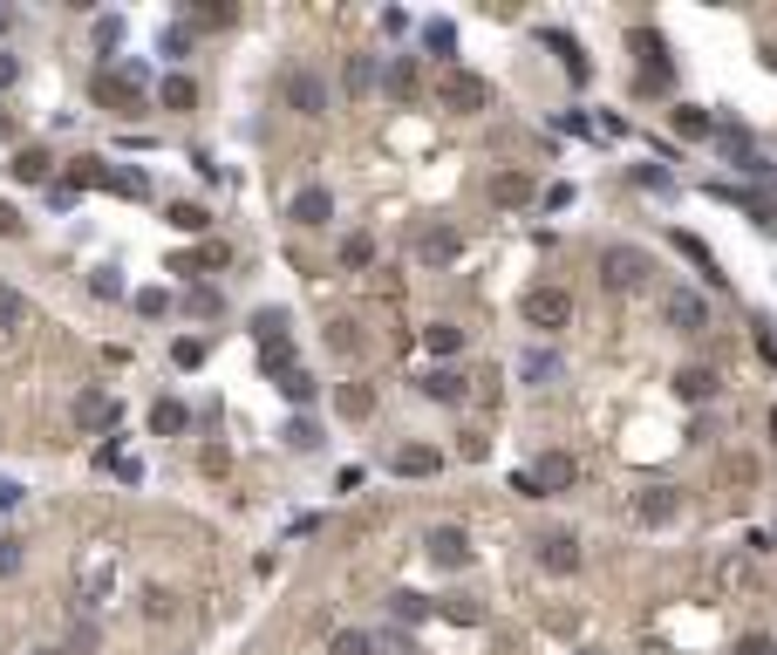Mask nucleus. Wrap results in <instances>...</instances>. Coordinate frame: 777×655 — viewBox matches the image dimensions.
Segmentation results:
<instances>
[{"label":"nucleus","mask_w":777,"mask_h":655,"mask_svg":"<svg viewBox=\"0 0 777 655\" xmlns=\"http://www.w3.org/2000/svg\"><path fill=\"white\" fill-rule=\"evenodd\" d=\"M518 321L539 328V335H559V328H574V294H566V287H532V294H518Z\"/></svg>","instance_id":"1"},{"label":"nucleus","mask_w":777,"mask_h":655,"mask_svg":"<svg viewBox=\"0 0 777 655\" xmlns=\"http://www.w3.org/2000/svg\"><path fill=\"white\" fill-rule=\"evenodd\" d=\"M648 273H655V267H648L641 246H607V254H601V281H607L614 294H641Z\"/></svg>","instance_id":"2"},{"label":"nucleus","mask_w":777,"mask_h":655,"mask_svg":"<svg viewBox=\"0 0 777 655\" xmlns=\"http://www.w3.org/2000/svg\"><path fill=\"white\" fill-rule=\"evenodd\" d=\"M96 103H102V110H116V116L144 110V69H137V62H130V69H116V75L102 69V75H96Z\"/></svg>","instance_id":"3"},{"label":"nucleus","mask_w":777,"mask_h":655,"mask_svg":"<svg viewBox=\"0 0 777 655\" xmlns=\"http://www.w3.org/2000/svg\"><path fill=\"white\" fill-rule=\"evenodd\" d=\"M457 254H464V233H457L451 219H430L423 233H417V260H423V267H451Z\"/></svg>","instance_id":"4"},{"label":"nucleus","mask_w":777,"mask_h":655,"mask_svg":"<svg viewBox=\"0 0 777 655\" xmlns=\"http://www.w3.org/2000/svg\"><path fill=\"white\" fill-rule=\"evenodd\" d=\"M287 110L300 116H328V83L314 69H287Z\"/></svg>","instance_id":"5"},{"label":"nucleus","mask_w":777,"mask_h":655,"mask_svg":"<svg viewBox=\"0 0 777 655\" xmlns=\"http://www.w3.org/2000/svg\"><path fill=\"white\" fill-rule=\"evenodd\" d=\"M444 103L471 116V110L491 103V83H484V75H471V69H451V75H444Z\"/></svg>","instance_id":"6"},{"label":"nucleus","mask_w":777,"mask_h":655,"mask_svg":"<svg viewBox=\"0 0 777 655\" xmlns=\"http://www.w3.org/2000/svg\"><path fill=\"white\" fill-rule=\"evenodd\" d=\"M634 519H641V526L682 519V492H676V485H648V492H634Z\"/></svg>","instance_id":"7"},{"label":"nucleus","mask_w":777,"mask_h":655,"mask_svg":"<svg viewBox=\"0 0 777 655\" xmlns=\"http://www.w3.org/2000/svg\"><path fill=\"white\" fill-rule=\"evenodd\" d=\"M526 478H532V492H539V498H553V492H574V458H566V450H546V458H539Z\"/></svg>","instance_id":"8"},{"label":"nucleus","mask_w":777,"mask_h":655,"mask_svg":"<svg viewBox=\"0 0 777 655\" xmlns=\"http://www.w3.org/2000/svg\"><path fill=\"white\" fill-rule=\"evenodd\" d=\"M423 553L436 567H464V560H471V533H464V526H436V533L423 540Z\"/></svg>","instance_id":"9"},{"label":"nucleus","mask_w":777,"mask_h":655,"mask_svg":"<svg viewBox=\"0 0 777 655\" xmlns=\"http://www.w3.org/2000/svg\"><path fill=\"white\" fill-rule=\"evenodd\" d=\"M539 567L546 573H580V540L574 533H539Z\"/></svg>","instance_id":"10"},{"label":"nucleus","mask_w":777,"mask_h":655,"mask_svg":"<svg viewBox=\"0 0 777 655\" xmlns=\"http://www.w3.org/2000/svg\"><path fill=\"white\" fill-rule=\"evenodd\" d=\"M75 423H83V431H116V396L110 390H83L75 396Z\"/></svg>","instance_id":"11"},{"label":"nucleus","mask_w":777,"mask_h":655,"mask_svg":"<svg viewBox=\"0 0 777 655\" xmlns=\"http://www.w3.org/2000/svg\"><path fill=\"white\" fill-rule=\"evenodd\" d=\"M334 219V191L328 185H300L294 191V225H328Z\"/></svg>","instance_id":"12"},{"label":"nucleus","mask_w":777,"mask_h":655,"mask_svg":"<svg viewBox=\"0 0 777 655\" xmlns=\"http://www.w3.org/2000/svg\"><path fill=\"white\" fill-rule=\"evenodd\" d=\"M634 55H641L648 89H662V83H668V55H662V35H655V28H634Z\"/></svg>","instance_id":"13"},{"label":"nucleus","mask_w":777,"mask_h":655,"mask_svg":"<svg viewBox=\"0 0 777 655\" xmlns=\"http://www.w3.org/2000/svg\"><path fill=\"white\" fill-rule=\"evenodd\" d=\"M716 390H723V375H716V369H703V362L676 369V396H682V403H710Z\"/></svg>","instance_id":"14"},{"label":"nucleus","mask_w":777,"mask_h":655,"mask_svg":"<svg viewBox=\"0 0 777 655\" xmlns=\"http://www.w3.org/2000/svg\"><path fill=\"white\" fill-rule=\"evenodd\" d=\"M668 321H676L682 335H703V328H710V308H703V294H668Z\"/></svg>","instance_id":"15"},{"label":"nucleus","mask_w":777,"mask_h":655,"mask_svg":"<svg viewBox=\"0 0 777 655\" xmlns=\"http://www.w3.org/2000/svg\"><path fill=\"white\" fill-rule=\"evenodd\" d=\"M388 615H396L403 628H417V621H430V615H436V601H430V594H417V588H403V594H388Z\"/></svg>","instance_id":"16"},{"label":"nucleus","mask_w":777,"mask_h":655,"mask_svg":"<svg viewBox=\"0 0 777 655\" xmlns=\"http://www.w3.org/2000/svg\"><path fill=\"white\" fill-rule=\"evenodd\" d=\"M334 410H342L348 423H361V417L375 410V390L369 383H342V390H334Z\"/></svg>","instance_id":"17"},{"label":"nucleus","mask_w":777,"mask_h":655,"mask_svg":"<svg viewBox=\"0 0 777 655\" xmlns=\"http://www.w3.org/2000/svg\"><path fill=\"white\" fill-rule=\"evenodd\" d=\"M436 465H444V458H436L430 444H403V450H396V478H430Z\"/></svg>","instance_id":"18"},{"label":"nucleus","mask_w":777,"mask_h":655,"mask_svg":"<svg viewBox=\"0 0 777 655\" xmlns=\"http://www.w3.org/2000/svg\"><path fill=\"white\" fill-rule=\"evenodd\" d=\"M491 198H498V206H526L532 178H526V171H498V178H491Z\"/></svg>","instance_id":"19"},{"label":"nucleus","mask_w":777,"mask_h":655,"mask_svg":"<svg viewBox=\"0 0 777 655\" xmlns=\"http://www.w3.org/2000/svg\"><path fill=\"white\" fill-rule=\"evenodd\" d=\"M158 103H164V110H192V103H198V83H192V75H164V83H158Z\"/></svg>","instance_id":"20"},{"label":"nucleus","mask_w":777,"mask_h":655,"mask_svg":"<svg viewBox=\"0 0 777 655\" xmlns=\"http://www.w3.org/2000/svg\"><path fill=\"white\" fill-rule=\"evenodd\" d=\"M185 423H192V417H185V403H177V396H164L158 410H150V431H158V437H177Z\"/></svg>","instance_id":"21"},{"label":"nucleus","mask_w":777,"mask_h":655,"mask_svg":"<svg viewBox=\"0 0 777 655\" xmlns=\"http://www.w3.org/2000/svg\"><path fill=\"white\" fill-rule=\"evenodd\" d=\"M21 321H28V294H21V287H0V335H14Z\"/></svg>","instance_id":"22"},{"label":"nucleus","mask_w":777,"mask_h":655,"mask_svg":"<svg viewBox=\"0 0 777 655\" xmlns=\"http://www.w3.org/2000/svg\"><path fill=\"white\" fill-rule=\"evenodd\" d=\"M382 83H388V96H396V103H409V96H417V62H388V75H382Z\"/></svg>","instance_id":"23"},{"label":"nucleus","mask_w":777,"mask_h":655,"mask_svg":"<svg viewBox=\"0 0 777 655\" xmlns=\"http://www.w3.org/2000/svg\"><path fill=\"white\" fill-rule=\"evenodd\" d=\"M342 83H348V96H369V89H375V55H348Z\"/></svg>","instance_id":"24"},{"label":"nucleus","mask_w":777,"mask_h":655,"mask_svg":"<svg viewBox=\"0 0 777 655\" xmlns=\"http://www.w3.org/2000/svg\"><path fill=\"white\" fill-rule=\"evenodd\" d=\"M423 396H430V403H457V396H464V375H457V369L423 375Z\"/></svg>","instance_id":"25"},{"label":"nucleus","mask_w":777,"mask_h":655,"mask_svg":"<svg viewBox=\"0 0 777 655\" xmlns=\"http://www.w3.org/2000/svg\"><path fill=\"white\" fill-rule=\"evenodd\" d=\"M423 342H430V356H457V348H464V328H457V321H430Z\"/></svg>","instance_id":"26"},{"label":"nucleus","mask_w":777,"mask_h":655,"mask_svg":"<svg viewBox=\"0 0 777 655\" xmlns=\"http://www.w3.org/2000/svg\"><path fill=\"white\" fill-rule=\"evenodd\" d=\"M252 335H259V348L287 342V314H280V308H267V314H252Z\"/></svg>","instance_id":"27"},{"label":"nucleus","mask_w":777,"mask_h":655,"mask_svg":"<svg viewBox=\"0 0 777 655\" xmlns=\"http://www.w3.org/2000/svg\"><path fill=\"white\" fill-rule=\"evenodd\" d=\"M314 375H307V369H287V375H280V396H287V403H314Z\"/></svg>","instance_id":"28"},{"label":"nucleus","mask_w":777,"mask_h":655,"mask_svg":"<svg viewBox=\"0 0 777 655\" xmlns=\"http://www.w3.org/2000/svg\"><path fill=\"white\" fill-rule=\"evenodd\" d=\"M436 615H444V621H464V628H478V621H484V608H478V601H464V594L436 601Z\"/></svg>","instance_id":"29"},{"label":"nucleus","mask_w":777,"mask_h":655,"mask_svg":"<svg viewBox=\"0 0 777 655\" xmlns=\"http://www.w3.org/2000/svg\"><path fill=\"white\" fill-rule=\"evenodd\" d=\"M14 178H21V185H41V178H48V150H21V158H14Z\"/></svg>","instance_id":"30"},{"label":"nucleus","mask_w":777,"mask_h":655,"mask_svg":"<svg viewBox=\"0 0 777 655\" xmlns=\"http://www.w3.org/2000/svg\"><path fill=\"white\" fill-rule=\"evenodd\" d=\"M219 308H225V300H219V287H192V294H185V314H198V321H212Z\"/></svg>","instance_id":"31"},{"label":"nucleus","mask_w":777,"mask_h":655,"mask_svg":"<svg viewBox=\"0 0 777 655\" xmlns=\"http://www.w3.org/2000/svg\"><path fill=\"white\" fill-rule=\"evenodd\" d=\"M553 48H559V62H566V75H574V83H587V55H580V41H566V35H553Z\"/></svg>","instance_id":"32"},{"label":"nucleus","mask_w":777,"mask_h":655,"mask_svg":"<svg viewBox=\"0 0 777 655\" xmlns=\"http://www.w3.org/2000/svg\"><path fill=\"white\" fill-rule=\"evenodd\" d=\"M287 444H294V450H321V423H314V417H294V423H287Z\"/></svg>","instance_id":"33"},{"label":"nucleus","mask_w":777,"mask_h":655,"mask_svg":"<svg viewBox=\"0 0 777 655\" xmlns=\"http://www.w3.org/2000/svg\"><path fill=\"white\" fill-rule=\"evenodd\" d=\"M144 615H150V621H171V615H177V594H171V588H144Z\"/></svg>","instance_id":"34"},{"label":"nucleus","mask_w":777,"mask_h":655,"mask_svg":"<svg viewBox=\"0 0 777 655\" xmlns=\"http://www.w3.org/2000/svg\"><path fill=\"white\" fill-rule=\"evenodd\" d=\"M676 137H710V110L682 103V110H676Z\"/></svg>","instance_id":"35"},{"label":"nucleus","mask_w":777,"mask_h":655,"mask_svg":"<svg viewBox=\"0 0 777 655\" xmlns=\"http://www.w3.org/2000/svg\"><path fill=\"white\" fill-rule=\"evenodd\" d=\"M369 655H417V642L403 628H388V635H369Z\"/></svg>","instance_id":"36"},{"label":"nucleus","mask_w":777,"mask_h":655,"mask_svg":"<svg viewBox=\"0 0 777 655\" xmlns=\"http://www.w3.org/2000/svg\"><path fill=\"white\" fill-rule=\"evenodd\" d=\"M328 348H334V356H355V348H361V328H355V321H334V328H328Z\"/></svg>","instance_id":"37"},{"label":"nucleus","mask_w":777,"mask_h":655,"mask_svg":"<svg viewBox=\"0 0 777 655\" xmlns=\"http://www.w3.org/2000/svg\"><path fill=\"white\" fill-rule=\"evenodd\" d=\"M328 655H369V628H342V635L328 642Z\"/></svg>","instance_id":"38"},{"label":"nucleus","mask_w":777,"mask_h":655,"mask_svg":"<svg viewBox=\"0 0 777 655\" xmlns=\"http://www.w3.org/2000/svg\"><path fill=\"white\" fill-rule=\"evenodd\" d=\"M102 185H110V191H123V198H144V191H150V178H144V171H110Z\"/></svg>","instance_id":"39"},{"label":"nucleus","mask_w":777,"mask_h":655,"mask_svg":"<svg viewBox=\"0 0 777 655\" xmlns=\"http://www.w3.org/2000/svg\"><path fill=\"white\" fill-rule=\"evenodd\" d=\"M369 260H375V239H369V233L342 239V267H369Z\"/></svg>","instance_id":"40"},{"label":"nucleus","mask_w":777,"mask_h":655,"mask_svg":"<svg viewBox=\"0 0 777 655\" xmlns=\"http://www.w3.org/2000/svg\"><path fill=\"white\" fill-rule=\"evenodd\" d=\"M423 41H430V55H451V48H457V28H451V21H430Z\"/></svg>","instance_id":"41"},{"label":"nucleus","mask_w":777,"mask_h":655,"mask_svg":"<svg viewBox=\"0 0 777 655\" xmlns=\"http://www.w3.org/2000/svg\"><path fill=\"white\" fill-rule=\"evenodd\" d=\"M192 28H232V8L212 0V8H192Z\"/></svg>","instance_id":"42"},{"label":"nucleus","mask_w":777,"mask_h":655,"mask_svg":"<svg viewBox=\"0 0 777 655\" xmlns=\"http://www.w3.org/2000/svg\"><path fill=\"white\" fill-rule=\"evenodd\" d=\"M171 225H177V233H205L212 219H205V206H171Z\"/></svg>","instance_id":"43"},{"label":"nucleus","mask_w":777,"mask_h":655,"mask_svg":"<svg viewBox=\"0 0 777 655\" xmlns=\"http://www.w3.org/2000/svg\"><path fill=\"white\" fill-rule=\"evenodd\" d=\"M89 648H96V621H75V628H69V648H62V655H89Z\"/></svg>","instance_id":"44"},{"label":"nucleus","mask_w":777,"mask_h":655,"mask_svg":"<svg viewBox=\"0 0 777 655\" xmlns=\"http://www.w3.org/2000/svg\"><path fill=\"white\" fill-rule=\"evenodd\" d=\"M171 356H177V369H198V362H205V342H192V335H185V342L171 348Z\"/></svg>","instance_id":"45"},{"label":"nucleus","mask_w":777,"mask_h":655,"mask_svg":"<svg viewBox=\"0 0 777 655\" xmlns=\"http://www.w3.org/2000/svg\"><path fill=\"white\" fill-rule=\"evenodd\" d=\"M164 308H171L164 287H144V294H137V314H164Z\"/></svg>","instance_id":"46"},{"label":"nucleus","mask_w":777,"mask_h":655,"mask_svg":"<svg viewBox=\"0 0 777 655\" xmlns=\"http://www.w3.org/2000/svg\"><path fill=\"white\" fill-rule=\"evenodd\" d=\"M21 567V540H0V573H14Z\"/></svg>","instance_id":"47"},{"label":"nucleus","mask_w":777,"mask_h":655,"mask_svg":"<svg viewBox=\"0 0 777 655\" xmlns=\"http://www.w3.org/2000/svg\"><path fill=\"white\" fill-rule=\"evenodd\" d=\"M14 233H21V212H14V206H0V239H14Z\"/></svg>","instance_id":"48"},{"label":"nucleus","mask_w":777,"mask_h":655,"mask_svg":"<svg viewBox=\"0 0 777 655\" xmlns=\"http://www.w3.org/2000/svg\"><path fill=\"white\" fill-rule=\"evenodd\" d=\"M737 655H777V648H770V635H750V642H743Z\"/></svg>","instance_id":"49"},{"label":"nucleus","mask_w":777,"mask_h":655,"mask_svg":"<svg viewBox=\"0 0 777 655\" xmlns=\"http://www.w3.org/2000/svg\"><path fill=\"white\" fill-rule=\"evenodd\" d=\"M14 498H21V485H8V478H0V512H8V506H14Z\"/></svg>","instance_id":"50"},{"label":"nucleus","mask_w":777,"mask_h":655,"mask_svg":"<svg viewBox=\"0 0 777 655\" xmlns=\"http://www.w3.org/2000/svg\"><path fill=\"white\" fill-rule=\"evenodd\" d=\"M14 75H21V69H14V55H0V89H8V83H14Z\"/></svg>","instance_id":"51"},{"label":"nucleus","mask_w":777,"mask_h":655,"mask_svg":"<svg viewBox=\"0 0 777 655\" xmlns=\"http://www.w3.org/2000/svg\"><path fill=\"white\" fill-rule=\"evenodd\" d=\"M0 137H8V110H0Z\"/></svg>","instance_id":"52"},{"label":"nucleus","mask_w":777,"mask_h":655,"mask_svg":"<svg viewBox=\"0 0 777 655\" xmlns=\"http://www.w3.org/2000/svg\"><path fill=\"white\" fill-rule=\"evenodd\" d=\"M35 655H62V648H35Z\"/></svg>","instance_id":"53"},{"label":"nucleus","mask_w":777,"mask_h":655,"mask_svg":"<svg viewBox=\"0 0 777 655\" xmlns=\"http://www.w3.org/2000/svg\"><path fill=\"white\" fill-rule=\"evenodd\" d=\"M0 28H8V8H0Z\"/></svg>","instance_id":"54"},{"label":"nucleus","mask_w":777,"mask_h":655,"mask_svg":"<svg viewBox=\"0 0 777 655\" xmlns=\"http://www.w3.org/2000/svg\"><path fill=\"white\" fill-rule=\"evenodd\" d=\"M770 233H777V219H770Z\"/></svg>","instance_id":"55"},{"label":"nucleus","mask_w":777,"mask_h":655,"mask_svg":"<svg viewBox=\"0 0 777 655\" xmlns=\"http://www.w3.org/2000/svg\"><path fill=\"white\" fill-rule=\"evenodd\" d=\"M587 655H593V648H587Z\"/></svg>","instance_id":"56"}]
</instances>
